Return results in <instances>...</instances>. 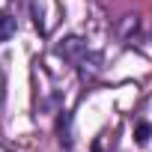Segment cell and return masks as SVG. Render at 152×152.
Here are the masks:
<instances>
[{"mask_svg":"<svg viewBox=\"0 0 152 152\" xmlns=\"http://www.w3.org/2000/svg\"><path fill=\"white\" fill-rule=\"evenodd\" d=\"M84 51H87V45H84V39H78V36H69L63 45H57V57H63V60H81Z\"/></svg>","mask_w":152,"mask_h":152,"instance_id":"cell-1","label":"cell"},{"mask_svg":"<svg viewBox=\"0 0 152 152\" xmlns=\"http://www.w3.org/2000/svg\"><path fill=\"white\" fill-rule=\"evenodd\" d=\"M57 140H60V146L69 152L72 149V116L66 113V110H60V116H57Z\"/></svg>","mask_w":152,"mask_h":152,"instance_id":"cell-2","label":"cell"},{"mask_svg":"<svg viewBox=\"0 0 152 152\" xmlns=\"http://www.w3.org/2000/svg\"><path fill=\"white\" fill-rule=\"evenodd\" d=\"M12 36H15V18L6 9H0V42H9Z\"/></svg>","mask_w":152,"mask_h":152,"instance_id":"cell-3","label":"cell"},{"mask_svg":"<svg viewBox=\"0 0 152 152\" xmlns=\"http://www.w3.org/2000/svg\"><path fill=\"white\" fill-rule=\"evenodd\" d=\"M149 137H152V122H146V119H140V122L134 125V143H140V146H146V143H149Z\"/></svg>","mask_w":152,"mask_h":152,"instance_id":"cell-4","label":"cell"},{"mask_svg":"<svg viewBox=\"0 0 152 152\" xmlns=\"http://www.w3.org/2000/svg\"><path fill=\"white\" fill-rule=\"evenodd\" d=\"M33 21H36V30L39 33H45V21H42V6L33 0Z\"/></svg>","mask_w":152,"mask_h":152,"instance_id":"cell-5","label":"cell"},{"mask_svg":"<svg viewBox=\"0 0 152 152\" xmlns=\"http://www.w3.org/2000/svg\"><path fill=\"white\" fill-rule=\"evenodd\" d=\"M93 152H104V149H102V143H99V140H96V143H93Z\"/></svg>","mask_w":152,"mask_h":152,"instance_id":"cell-6","label":"cell"}]
</instances>
